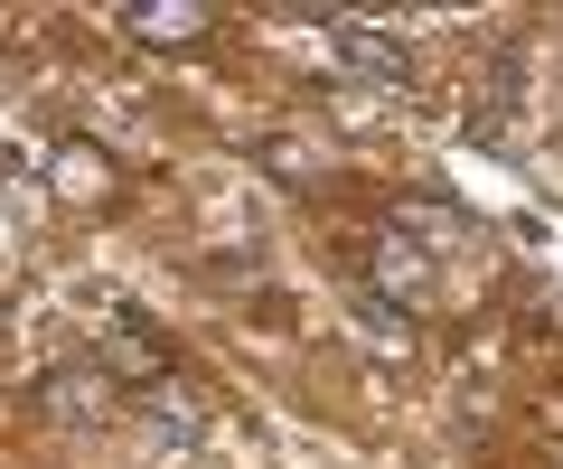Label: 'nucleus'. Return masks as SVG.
<instances>
[{
    "label": "nucleus",
    "mask_w": 563,
    "mask_h": 469,
    "mask_svg": "<svg viewBox=\"0 0 563 469\" xmlns=\"http://www.w3.org/2000/svg\"><path fill=\"white\" fill-rule=\"evenodd\" d=\"M339 66H347V76H366V85H413V47H404L395 29L339 20Z\"/></svg>",
    "instance_id": "nucleus-1"
},
{
    "label": "nucleus",
    "mask_w": 563,
    "mask_h": 469,
    "mask_svg": "<svg viewBox=\"0 0 563 469\" xmlns=\"http://www.w3.org/2000/svg\"><path fill=\"white\" fill-rule=\"evenodd\" d=\"M422 291H432V254L404 245V235H385V254H376V301H422Z\"/></svg>",
    "instance_id": "nucleus-2"
},
{
    "label": "nucleus",
    "mask_w": 563,
    "mask_h": 469,
    "mask_svg": "<svg viewBox=\"0 0 563 469\" xmlns=\"http://www.w3.org/2000/svg\"><path fill=\"white\" fill-rule=\"evenodd\" d=\"M395 235H404V245H461L470 216H461V206H432V198H404L395 206Z\"/></svg>",
    "instance_id": "nucleus-3"
},
{
    "label": "nucleus",
    "mask_w": 563,
    "mask_h": 469,
    "mask_svg": "<svg viewBox=\"0 0 563 469\" xmlns=\"http://www.w3.org/2000/svg\"><path fill=\"white\" fill-rule=\"evenodd\" d=\"M122 29L132 38H151V47H188L207 29V10H188V0H161V10H122Z\"/></svg>",
    "instance_id": "nucleus-4"
},
{
    "label": "nucleus",
    "mask_w": 563,
    "mask_h": 469,
    "mask_svg": "<svg viewBox=\"0 0 563 469\" xmlns=\"http://www.w3.org/2000/svg\"><path fill=\"white\" fill-rule=\"evenodd\" d=\"M103 404H113V386H103L95 367H66V376H47V413H66V423H95Z\"/></svg>",
    "instance_id": "nucleus-5"
},
{
    "label": "nucleus",
    "mask_w": 563,
    "mask_h": 469,
    "mask_svg": "<svg viewBox=\"0 0 563 469\" xmlns=\"http://www.w3.org/2000/svg\"><path fill=\"white\" fill-rule=\"evenodd\" d=\"M151 413H161V442H169V450H188V442H198V432H207V413L188 404V394H161V404H151Z\"/></svg>",
    "instance_id": "nucleus-6"
},
{
    "label": "nucleus",
    "mask_w": 563,
    "mask_h": 469,
    "mask_svg": "<svg viewBox=\"0 0 563 469\" xmlns=\"http://www.w3.org/2000/svg\"><path fill=\"white\" fill-rule=\"evenodd\" d=\"M357 320L376 328L385 347H404V310H395V301H376V291H357Z\"/></svg>",
    "instance_id": "nucleus-7"
},
{
    "label": "nucleus",
    "mask_w": 563,
    "mask_h": 469,
    "mask_svg": "<svg viewBox=\"0 0 563 469\" xmlns=\"http://www.w3.org/2000/svg\"><path fill=\"white\" fill-rule=\"evenodd\" d=\"M57 169H66V179H76V198H95V188H103V160H95V150H66Z\"/></svg>",
    "instance_id": "nucleus-8"
}]
</instances>
